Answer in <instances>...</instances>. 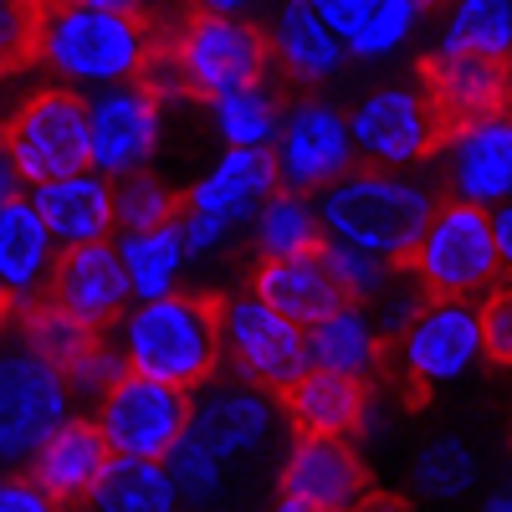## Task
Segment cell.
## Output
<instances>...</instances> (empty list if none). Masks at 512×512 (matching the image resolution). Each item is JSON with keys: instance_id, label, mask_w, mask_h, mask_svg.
I'll use <instances>...</instances> for the list:
<instances>
[{"instance_id": "6da1fadb", "label": "cell", "mask_w": 512, "mask_h": 512, "mask_svg": "<svg viewBox=\"0 0 512 512\" xmlns=\"http://www.w3.org/2000/svg\"><path fill=\"white\" fill-rule=\"evenodd\" d=\"M277 72L267 26L246 21L241 6H190L164 16L159 47L139 72V88L159 98V108L175 103H210L256 88Z\"/></svg>"}, {"instance_id": "7a4b0ae2", "label": "cell", "mask_w": 512, "mask_h": 512, "mask_svg": "<svg viewBox=\"0 0 512 512\" xmlns=\"http://www.w3.org/2000/svg\"><path fill=\"white\" fill-rule=\"evenodd\" d=\"M164 11L118 0H47L36 6V67L62 88H123L139 82L159 47Z\"/></svg>"}, {"instance_id": "3957f363", "label": "cell", "mask_w": 512, "mask_h": 512, "mask_svg": "<svg viewBox=\"0 0 512 512\" xmlns=\"http://www.w3.org/2000/svg\"><path fill=\"white\" fill-rule=\"evenodd\" d=\"M226 292H175L164 303H139L118 328V354L128 374L169 384V390H205L226 374Z\"/></svg>"}, {"instance_id": "277c9868", "label": "cell", "mask_w": 512, "mask_h": 512, "mask_svg": "<svg viewBox=\"0 0 512 512\" xmlns=\"http://www.w3.org/2000/svg\"><path fill=\"white\" fill-rule=\"evenodd\" d=\"M436 210H441L436 185L359 164L349 180L323 190L318 221L328 226L333 241H349V246L379 256V262H390V267H410V256L420 251Z\"/></svg>"}, {"instance_id": "5b68a950", "label": "cell", "mask_w": 512, "mask_h": 512, "mask_svg": "<svg viewBox=\"0 0 512 512\" xmlns=\"http://www.w3.org/2000/svg\"><path fill=\"white\" fill-rule=\"evenodd\" d=\"M0 139H6L16 169L26 185H57L93 169V123L88 98L62 88V82H41L16 108L0 113Z\"/></svg>"}, {"instance_id": "8992f818", "label": "cell", "mask_w": 512, "mask_h": 512, "mask_svg": "<svg viewBox=\"0 0 512 512\" xmlns=\"http://www.w3.org/2000/svg\"><path fill=\"white\" fill-rule=\"evenodd\" d=\"M405 272L420 282V292L431 303H482V297H492L507 282L492 216L477 205L441 200L436 221H431V231H425V241L410 256Z\"/></svg>"}, {"instance_id": "52a82bcc", "label": "cell", "mask_w": 512, "mask_h": 512, "mask_svg": "<svg viewBox=\"0 0 512 512\" xmlns=\"http://www.w3.org/2000/svg\"><path fill=\"white\" fill-rule=\"evenodd\" d=\"M477 359H487L482 303H425L420 318L390 344L384 384H395V390H405V400L425 405V395L461 379Z\"/></svg>"}, {"instance_id": "ba28073f", "label": "cell", "mask_w": 512, "mask_h": 512, "mask_svg": "<svg viewBox=\"0 0 512 512\" xmlns=\"http://www.w3.org/2000/svg\"><path fill=\"white\" fill-rule=\"evenodd\" d=\"M272 164H277L282 190L292 195H318V190H333L338 180H349L359 169L349 113L318 93H292L287 118L272 139Z\"/></svg>"}, {"instance_id": "9c48e42d", "label": "cell", "mask_w": 512, "mask_h": 512, "mask_svg": "<svg viewBox=\"0 0 512 512\" xmlns=\"http://www.w3.org/2000/svg\"><path fill=\"white\" fill-rule=\"evenodd\" d=\"M77 415L67 379L31 349H0V466H16L47 446Z\"/></svg>"}, {"instance_id": "30bf717a", "label": "cell", "mask_w": 512, "mask_h": 512, "mask_svg": "<svg viewBox=\"0 0 512 512\" xmlns=\"http://www.w3.org/2000/svg\"><path fill=\"white\" fill-rule=\"evenodd\" d=\"M349 134L354 149L369 169H400L410 164H431L441 154V144L451 139L446 123L436 118V108L425 103L420 88H374L354 103L349 113Z\"/></svg>"}, {"instance_id": "8fae6325", "label": "cell", "mask_w": 512, "mask_h": 512, "mask_svg": "<svg viewBox=\"0 0 512 512\" xmlns=\"http://www.w3.org/2000/svg\"><path fill=\"white\" fill-rule=\"evenodd\" d=\"M226 369L246 379L262 395H287L297 379L313 369L308 359V333L277 318L262 297L236 292L226 303Z\"/></svg>"}, {"instance_id": "7c38bea8", "label": "cell", "mask_w": 512, "mask_h": 512, "mask_svg": "<svg viewBox=\"0 0 512 512\" xmlns=\"http://www.w3.org/2000/svg\"><path fill=\"white\" fill-rule=\"evenodd\" d=\"M93 420H98V431H103V441H108L113 456H128V461H169V456H175V446L190 436L195 395L128 374L118 390L98 405Z\"/></svg>"}, {"instance_id": "4fadbf2b", "label": "cell", "mask_w": 512, "mask_h": 512, "mask_svg": "<svg viewBox=\"0 0 512 512\" xmlns=\"http://www.w3.org/2000/svg\"><path fill=\"white\" fill-rule=\"evenodd\" d=\"M431 164L441 200L477 205L487 216L502 210L512 200V108L456 128Z\"/></svg>"}, {"instance_id": "5bb4252c", "label": "cell", "mask_w": 512, "mask_h": 512, "mask_svg": "<svg viewBox=\"0 0 512 512\" xmlns=\"http://www.w3.org/2000/svg\"><path fill=\"white\" fill-rule=\"evenodd\" d=\"M415 88L436 108L446 134L456 128L507 113L512 108V62H487V57H461V52H425L415 62Z\"/></svg>"}, {"instance_id": "9a60e30c", "label": "cell", "mask_w": 512, "mask_h": 512, "mask_svg": "<svg viewBox=\"0 0 512 512\" xmlns=\"http://www.w3.org/2000/svg\"><path fill=\"white\" fill-rule=\"evenodd\" d=\"M134 287H128V267H123V251L113 241L98 246H72L57 256V272L47 287V303H57L62 313H72L82 328H93L103 338H118L123 328V308Z\"/></svg>"}, {"instance_id": "2e32d148", "label": "cell", "mask_w": 512, "mask_h": 512, "mask_svg": "<svg viewBox=\"0 0 512 512\" xmlns=\"http://www.w3.org/2000/svg\"><path fill=\"white\" fill-rule=\"evenodd\" d=\"M88 123H93V169L128 180V175H144V164L154 159L164 108L139 82H123V88L88 98Z\"/></svg>"}, {"instance_id": "e0dca14e", "label": "cell", "mask_w": 512, "mask_h": 512, "mask_svg": "<svg viewBox=\"0 0 512 512\" xmlns=\"http://www.w3.org/2000/svg\"><path fill=\"white\" fill-rule=\"evenodd\" d=\"M277 400L262 395V390H251L246 379H236L231 369L216 379V384H205V400H195V420H190V436L205 441L210 451H216L221 461L231 456H256L272 431H277Z\"/></svg>"}, {"instance_id": "ac0fdd59", "label": "cell", "mask_w": 512, "mask_h": 512, "mask_svg": "<svg viewBox=\"0 0 512 512\" xmlns=\"http://www.w3.org/2000/svg\"><path fill=\"white\" fill-rule=\"evenodd\" d=\"M369 477L349 441H292L277 466V497L313 512H354L369 497Z\"/></svg>"}, {"instance_id": "d6986e66", "label": "cell", "mask_w": 512, "mask_h": 512, "mask_svg": "<svg viewBox=\"0 0 512 512\" xmlns=\"http://www.w3.org/2000/svg\"><path fill=\"white\" fill-rule=\"evenodd\" d=\"M369 400H374V384L308 369L287 395H277V410L292 425V441H349L369 425Z\"/></svg>"}, {"instance_id": "ffe728a7", "label": "cell", "mask_w": 512, "mask_h": 512, "mask_svg": "<svg viewBox=\"0 0 512 512\" xmlns=\"http://www.w3.org/2000/svg\"><path fill=\"white\" fill-rule=\"evenodd\" d=\"M277 190H282V180H277L272 149H226L221 164L200 185L185 190V210L231 231V226H246L262 216Z\"/></svg>"}, {"instance_id": "44dd1931", "label": "cell", "mask_w": 512, "mask_h": 512, "mask_svg": "<svg viewBox=\"0 0 512 512\" xmlns=\"http://www.w3.org/2000/svg\"><path fill=\"white\" fill-rule=\"evenodd\" d=\"M108 466H113V451H108V441L98 431V420L93 415H72L62 431L31 456L26 477L57 507H82V502H93Z\"/></svg>"}, {"instance_id": "7402d4cb", "label": "cell", "mask_w": 512, "mask_h": 512, "mask_svg": "<svg viewBox=\"0 0 512 512\" xmlns=\"http://www.w3.org/2000/svg\"><path fill=\"white\" fill-rule=\"evenodd\" d=\"M251 297H262V303L287 318L292 328L313 333L318 323H328L333 313L354 308L338 282L328 277V267L318 256H287V262H251Z\"/></svg>"}, {"instance_id": "603a6c76", "label": "cell", "mask_w": 512, "mask_h": 512, "mask_svg": "<svg viewBox=\"0 0 512 512\" xmlns=\"http://www.w3.org/2000/svg\"><path fill=\"white\" fill-rule=\"evenodd\" d=\"M57 241L52 231L41 226L36 205L31 200H11L0 205V287H6L21 308L41 303L52 287V272H57Z\"/></svg>"}, {"instance_id": "cb8c5ba5", "label": "cell", "mask_w": 512, "mask_h": 512, "mask_svg": "<svg viewBox=\"0 0 512 512\" xmlns=\"http://www.w3.org/2000/svg\"><path fill=\"white\" fill-rule=\"evenodd\" d=\"M41 226L52 231V241L62 251L72 246H98L118 231V216H113V185L103 175H72V180H57V185H41L31 195Z\"/></svg>"}, {"instance_id": "d4e9b609", "label": "cell", "mask_w": 512, "mask_h": 512, "mask_svg": "<svg viewBox=\"0 0 512 512\" xmlns=\"http://www.w3.org/2000/svg\"><path fill=\"white\" fill-rule=\"evenodd\" d=\"M267 36H272L277 77L292 93H308V88H318V82H328L338 67H344V41L323 26L318 6H282L267 21Z\"/></svg>"}, {"instance_id": "484cf974", "label": "cell", "mask_w": 512, "mask_h": 512, "mask_svg": "<svg viewBox=\"0 0 512 512\" xmlns=\"http://www.w3.org/2000/svg\"><path fill=\"white\" fill-rule=\"evenodd\" d=\"M425 11L431 6H420V0H323L318 6L323 26L344 41L354 57L395 52L405 36H415Z\"/></svg>"}, {"instance_id": "4316f807", "label": "cell", "mask_w": 512, "mask_h": 512, "mask_svg": "<svg viewBox=\"0 0 512 512\" xmlns=\"http://www.w3.org/2000/svg\"><path fill=\"white\" fill-rule=\"evenodd\" d=\"M308 359H313V369L349 374V379H364V384L379 390L384 364H390V349H384L379 323L364 308H344V313H333L328 323H318L308 333Z\"/></svg>"}, {"instance_id": "83f0119b", "label": "cell", "mask_w": 512, "mask_h": 512, "mask_svg": "<svg viewBox=\"0 0 512 512\" xmlns=\"http://www.w3.org/2000/svg\"><path fill=\"white\" fill-rule=\"evenodd\" d=\"M287 103H292V88L272 72L267 82H256V88H241V93L221 98L216 108H210V118H216V134L231 149H272L277 128L287 118Z\"/></svg>"}, {"instance_id": "f1b7e54d", "label": "cell", "mask_w": 512, "mask_h": 512, "mask_svg": "<svg viewBox=\"0 0 512 512\" xmlns=\"http://www.w3.org/2000/svg\"><path fill=\"white\" fill-rule=\"evenodd\" d=\"M323 221L308 205V195L277 190L267 200V210L251 221V251L256 262H287V256H318L323 251Z\"/></svg>"}, {"instance_id": "f546056e", "label": "cell", "mask_w": 512, "mask_h": 512, "mask_svg": "<svg viewBox=\"0 0 512 512\" xmlns=\"http://www.w3.org/2000/svg\"><path fill=\"white\" fill-rule=\"evenodd\" d=\"M16 338H21V349H31L41 364H52L62 379L103 344V333L82 328L72 313H62L57 303H47V297L16 313Z\"/></svg>"}, {"instance_id": "4dcf8cb0", "label": "cell", "mask_w": 512, "mask_h": 512, "mask_svg": "<svg viewBox=\"0 0 512 512\" xmlns=\"http://www.w3.org/2000/svg\"><path fill=\"white\" fill-rule=\"evenodd\" d=\"M88 507L93 512H175L180 492H175V477H169L164 461L113 456V466L103 472V482H98Z\"/></svg>"}, {"instance_id": "1f68e13d", "label": "cell", "mask_w": 512, "mask_h": 512, "mask_svg": "<svg viewBox=\"0 0 512 512\" xmlns=\"http://www.w3.org/2000/svg\"><path fill=\"white\" fill-rule=\"evenodd\" d=\"M441 52L512 62V6L507 0H461V6H451L441 26Z\"/></svg>"}, {"instance_id": "d6a6232c", "label": "cell", "mask_w": 512, "mask_h": 512, "mask_svg": "<svg viewBox=\"0 0 512 512\" xmlns=\"http://www.w3.org/2000/svg\"><path fill=\"white\" fill-rule=\"evenodd\" d=\"M118 251H123L128 287H134L139 303H164V297L180 292V287H175L180 272H185L180 226H164V231H149V236H128Z\"/></svg>"}, {"instance_id": "836d02e7", "label": "cell", "mask_w": 512, "mask_h": 512, "mask_svg": "<svg viewBox=\"0 0 512 512\" xmlns=\"http://www.w3.org/2000/svg\"><path fill=\"white\" fill-rule=\"evenodd\" d=\"M113 216H118V236H149L164 226H180L185 216V190H169L159 175H128L113 185Z\"/></svg>"}, {"instance_id": "e575fe53", "label": "cell", "mask_w": 512, "mask_h": 512, "mask_svg": "<svg viewBox=\"0 0 512 512\" xmlns=\"http://www.w3.org/2000/svg\"><path fill=\"white\" fill-rule=\"evenodd\" d=\"M477 477H482V461L461 436H436V441H425L415 451V487L425 497H436V502L466 497L477 487Z\"/></svg>"}, {"instance_id": "d590c367", "label": "cell", "mask_w": 512, "mask_h": 512, "mask_svg": "<svg viewBox=\"0 0 512 512\" xmlns=\"http://www.w3.org/2000/svg\"><path fill=\"white\" fill-rule=\"evenodd\" d=\"M318 262L328 267V277L338 282V292H344L354 308L379 303V297L390 292V287L400 282V272H405V267H390V262H379V256H369V251H359V246H349V241H333V236L323 241Z\"/></svg>"}, {"instance_id": "8d00e7d4", "label": "cell", "mask_w": 512, "mask_h": 512, "mask_svg": "<svg viewBox=\"0 0 512 512\" xmlns=\"http://www.w3.org/2000/svg\"><path fill=\"white\" fill-rule=\"evenodd\" d=\"M164 466H169V477H175V492H180L185 502H195V507L216 502L221 487H226V461L210 451L205 441H195V436H185Z\"/></svg>"}, {"instance_id": "74e56055", "label": "cell", "mask_w": 512, "mask_h": 512, "mask_svg": "<svg viewBox=\"0 0 512 512\" xmlns=\"http://www.w3.org/2000/svg\"><path fill=\"white\" fill-rule=\"evenodd\" d=\"M36 67V0H0V82Z\"/></svg>"}, {"instance_id": "f35d334b", "label": "cell", "mask_w": 512, "mask_h": 512, "mask_svg": "<svg viewBox=\"0 0 512 512\" xmlns=\"http://www.w3.org/2000/svg\"><path fill=\"white\" fill-rule=\"evenodd\" d=\"M482 344L487 359L512 369V282H502L492 297H482Z\"/></svg>"}, {"instance_id": "ab89813d", "label": "cell", "mask_w": 512, "mask_h": 512, "mask_svg": "<svg viewBox=\"0 0 512 512\" xmlns=\"http://www.w3.org/2000/svg\"><path fill=\"white\" fill-rule=\"evenodd\" d=\"M0 512H62V507L41 492L26 472H11V477H0Z\"/></svg>"}, {"instance_id": "60d3db41", "label": "cell", "mask_w": 512, "mask_h": 512, "mask_svg": "<svg viewBox=\"0 0 512 512\" xmlns=\"http://www.w3.org/2000/svg\"><path fill=\"white\" fill-rule=\"evenodd\" d=\"M231 231L226 226H216V221H205V216H180V241H185V256H205V251H221V241H226Z\"/></svg>"}, {"instance_id": "b9f144b4", "label": "cell", "mask_w": 512, "mask_h": 512, "mask_svg": "<svg viewBox=\"0 0 512 512\" xmlns=\"http://www.w3.org/2000/svg\"><path fill=\"white\" fill-rule=\"evenodd\" d=\"M21 169H16V159H11V149H6V139H0V205H11V200H26L21 195Z\"/></svg>"}, {"instance_id": "7bdbcfd3", "label": "cell", "mask_w": 512, "mask_h": 512, "mask_svg": "<svg viewBox=\"0 0 512 512\" xmlns=\"http://www.w3.org/2000/svg\"><path fill=\"white\" fill-rule=\"evenodd\" d=\"M492 231H497V256H502V272L512 282V200L502 210H492Z\"/></svg>"}, {"instance_id": "ee69618b", "label": "cell", "mask_w": 512, "mask_h": 512, "mask_svg": "<svg viewBox=\"0 0 512 512\" xmlns=\"http://www.w3.org/2000/svg\"><path fill=\"white\" fill-rule=\"evenodd\" d=\"M354 512H415V507H410L405 497H395V492H379V487H374V492H369Z\"/></svg>"}, {"instance_id": "f6af8a7d", "label": "cell", "mask_w": 512, "mask_h": 512, "mask_svg": "<svg viewBox=\"0 0 512 512\" xmlns=\"http://www.w3.org/2000/svg\"><path fill=\"white\" fill-rule=\"evenodd\" d=\"M16 313H21V303H16V297H11L6 287H0V338H6V333L16 328Z\"/></svg>"}, {"instance_id": "bcb514c9", "label": "cell", "mask_w": 512, "mask_h": 512, "mask_svg": "<svg viewBox=\"0 0 512 512\" xmlns=\"http://www.w3.org/2000/svg\"><path fill=\"white\" fill-rule=\"evenodd\" d=\"M482 512H512V477H507V482L487 497V507H482Z\"/></svg>"}, {"instance_id": "7dc6e473", "label": "cell", "mask_w": 512, "mask_h": 512, "mask_svg": "<svg viewBox=\"0 0 512 512\" xmlns=\"http://www.w3.org/2000/svg\"><path fill=\"white\" fill-rule=\"evenodd\" d=\"M272 512H313V507H303V502H292V497H277V502H272Z\"/></svg>"}]
</instances>
